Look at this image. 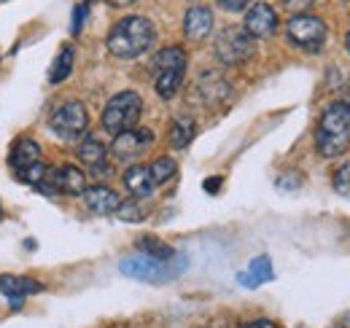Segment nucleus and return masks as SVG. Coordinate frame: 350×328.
Segmentation results:
<instances>
[{"mask_svg":"<svg viewBox=\"0 0 350 328\" xmlns=\"http://www.w3.org/2000/svg\"><path fill=\"white\" fill-rule=\"evenodd\" d=\"M87 3H89V0H87Z\"/></svg>","mask_w":350,"mask_h":328,"instance_id":"obj_35","label":"nucleus"},{"mask_svg":"<svg viewBox=\"0 0 350 328\" xmlns=\"http://www.w3.org/2000/svg\"><path fill=\"white\" fill-rule=\"evenodd\" d=\"M137 250H140L143 256L157 258V261H170V258L178 256V250H173L167 243H162V240H157V237H140V240H137Z\"/></svg>","mask_w":350,"mask_h":328,"instance_id":"obj_21","label":"nucleus"},{"mask_svg":"<svg viewBox=\"0 0 350 328\" xmlns=\"http://www.w3.org/2000/svg\"><path fill=\"white\" fill-rule=\"evenodd\" d=\"M186 256L178 253L170 261H157L151 256H143V253H135V256H127L119 261V272L124 277H132V280H143V283H167V280H175L183 269H186Z\"/></svg>","mask_w":350,"mask_h":328,"instance_id":"obj_3","label":"nucleus"},{"mask_svg":"<svg viewBox=\"0 0 350 328\" xmlns=\"http://www.w3.org/2000/svg\"><path fill=\"white\" fill-rule=\"evenodd\" d=\"M202 189H205V191H211V194H216V191L221 189V178L219 175H213L211 180H205V183H202Z\"/></svg>","mask_w":350,"mask_h":328,"instance_id":"obj_30","label":"nucleus"},{"mask_svg":"<svg viewBox=\"0 0 350 328\" xmlns=\"http://www.w3.org/2000/svg\"><path fill=\"white\" fill-rule=\"evenodd\" d=\"M342 102L348 105V111H350V94H345V97H342Z\"/></svg>","mask_w":350,"mask_h":328,"instance_id":"obj_33","label":"nucleus"},{"mask_svg":"<svg viewBox=\"0 0 350 328\" xmlns=\"http://www.w3.org/2000/svg\"><path fill=\"white\" fill-rule=\"evenodd\" d=\"M224 11H245L254 0H216Z\"/></svg>","mask_w":350,"mask_h":328,"instance_id":"obj_28","label":"nucleus"},{"mask_svg":"<svg viewBox=\"0 0 350 328\" xmlns=\"http://www.w3.org/2000/svg\"><path fill=\"white\" fill-rule=\"evenodd\" d=\"M124 186H127V191H130L135 200H148L154 194V189H157V183L151 178V167H146V164H132V167H127Z\"/></svg>","mask_w":350,"mask_h":328,"instance_id":"obj_15","label":"nucleus"},{"mask_svg":"<svg viewBox=\"0 0 350 328\" xmlns=\"http://www.w3.org/2000/svg\"><path fill=\"white\" fill-rule=\"evenodd\" d=\"M350 146V111L342 100L332 102L315 129V148L323 159L342 156Z\"/></svg>","mask_w":350,"mask_h":328,"instance_id":"obj_2","label":"nucleus"},{"mask_svg":"<svg viewBox=\"0 0 350 328\" xmlns=\"http://www.w3.org/2000/svg\"><path fill=\"white\" fill-rule=\"evenodd\" d=\"M8 164L14 169L16 178H25L30 169H36L41 162V146L33 140V137H19L14 146H11V156H8Z\"/></svg>","mask_w":350,"mask_h":328,"instance_id":"obj_12","label":"nucleus"},{"mask_svg":"<svg viewBox=\"0 0 350 328\" xmlns=\"http://www.w3.org/2000/svg\"><path fill=\"white\" fill-rule=\"evenodd\" d=\"M154 41H157V30H154L151 19H146V16H124L111 27L105 46L119 59H135V57L146 54L154 46Z\"/></svg>","mask_w":350,"mask_h":328,"instance_id":"obj_1","label":"nucleus"},{"mask_svg":"<svg viewBox=\"0 0 350 328\" xmlns=\"http://www.w3.org/2000/svg\"><path fill=\"white\" fill-rule=\"evenodd\" d=\"M312 3H315V0H283V5H286L288 11H294V14H305Z\"/></svg>","mask_w":350,"mask_h":328,"instance_id":"obj_29","label":"nucleus"},{"mask_svg":"<svg viewBox=\"0 0 350 328\" xmlns=\"http://www.w3.org/2000/svg\"><path fill=\"white\" fill-rule=\"evenodd\" d=\"M243 328H278L272 320H254V323H245Z\"/></svg>","mask_w":350,"mask_h":328,"instance_id":"obj_31","label":"nucleus"},{"mask_svg":"<svg viewBox=\"0 0 350 328\" xmlns=\"http://www.w3.org/2000/svg\"><path fill=\"white\" fill-rule=\"evenodd\" d=\"M213 33V11L208 5H191L183 16V36L189 41L200 43Z\"/></svg>","mask_w":350,"mask_h":328,"instance_id":"obj_13","label":"nucleus"},{"mask_svg":"<svg viewBox=\"0 0 350 328\" xmlns=\"http://www.w3.org/2000/svg\"><path fill=\"white\" fill-rule=\"evenodd\" d=\"M87 14H89V5H87V3H79V5L73 8V19H70V33H73V36H79V33L84 30Z\"/></svg>","mask_w":350,"mask_h":328,"instance_id":"obj_26","label":"nucleus"},{"mask_svg":"<svg viewBox=\"0 0 350 328\" xmlns=\"http://www.w3.org/2000/svg\"><path fill=\"white\" fill-rule=\"evenodd\" d=\"M140 113H143V100L137 92L124 89L119 94H113L105 108H103V126L108 135H122V132H130L140 122Z\"/></svg>","mask_w":350,"mask_h":328,"instance_id":"obj_5","label":"nucleus"},{"mask_svg":"<svg viewBox=\"0 0 350 328\" xmlns=\"http://www.w3.org/2000/svg\"><path fill=\"white\" fill-rule=\"evenodd\" d=\"M41 290H44V286H41L38 280H33V277H19V275H3V277H0V293L8 296L16 307H19V301H22L25 296L41 293Z\"/></svg>","mask_w":350,"mask_h":328,"instance_id":"obj_16","label":"nucleus"},{"mask_svg":"<svg viewBox=\"0 0 350 328\" xmlns=\"http://www.w3.org/2000/svg\"><path fill=\"white\" fill-rule=\"evenodd\" d=\"M286 36L302 51H321L326 43V25L312 14H294L286 25Z\"/></svg>","mask_w":350,"mask_h":328,"instance_id":"obj_9","label":"nucleus"},{"mask_svg":"<svg viewBox=\"0 0 350 328\" xmlns=\"http://www.w3.org/2000/svg\"><path fill=\"white\" fill-rule=\"evenodd\" d=\"M299 186H302V175L299 172H288V175L278 178V189H283V191H294Z\"/></svg>","mask_w":350,"mask_h":328,"instance_id":"obj_27","label":"nucleus"},{"mask_svg":"<svg viewBox=\"0 0 350 328\" xmlns=\"http://www.w3.org/2000/svg\"><path fill=\"white\" fill-rule=\"evenodd\" d=\"M332 186H334V191H337L340 197H350V162H345L334 172Z\"/></svg>","mask_w":350,"mask_h":328,"instance_id":"obj_25","label":"nucleus"},{"mask_svg":"<svg viewBox=\"0 0 350 328\" xmlns=\"http://www.w3.org/2000/svg\"><path fill=\"white\" fill-rule=\"evenodd\" d=\"M105 3H111V5H116V8H124V5H132L135 0H105Z\"/></svg>","mask_w":350,"mask_h":328,"instance_id":"obj_32","label":"nucleus"},{"mask_svg":"<svg viewBox=\"0 0 350 328\" xmlns=\"http://www.w3.org/2000/svg\"><path fill=\"white\" fill-rule=\"evenodd\" d=\"M248 36L256 41V38H272L278 33V11L269 5V3H254L248 11H245V25Z\"/></svg>","mask_w":350,"mask_h":328,"instance_id":"obj_11","label":"nucleus"},{"mask_svg":"<svg viewBox=\"0 0 350 328\" xmlns=\"http://www.w3.org/2000/svg\"><path fill=\"white\" fill-rule=\"evenodd\" d=\"M38 191H44L49 197L57 194H68V197H81L87 191V175L73 167V164H62V167H49L44 180L36 186Z\"/></svg>","mask_w":350,"mask_h":328,"instance_id":"obj_7","label":"nucleus"},{"mask_svg":"<svg viewBox=\"0 0 350 328\" xmlns=\"http://www.w3.org/2000/svg\"><path fill=\"white\" fill-rule=\"evenodd\" d=\"M49 126L59 140H79L89 126V113L84 108V102L68 100V102L57 105L51 119H49Z\"/></svg>","mask_w":350,"mask_h":328,"instance_id":"obj_8","label":"nucleus"},{"mask_svg":"<svg viewBox=\"0 0 350 328\" xmlns=\"http://www.w3.org/2000/svg\"><path fill=\"white\" fill-rule=\"evenodd\" d=\"M272 277H275V272H272L269 256H256V258L248 264V272H240V275H237V280L245 288H259L262 283L272 280Z\"/></svg>","mask_w":350,"mask_h":328,"instance_id":"obj_18","label":"nucleus"},{"mask_svg":"<svg viewBox=\"0 0 350 328\" xmlns=\"http://www.w3.org/2000/svg\"><path fill=\"white\" fill-rule=\"evenodd\" d=\"M151 143H154L151 129H130V132H122V135L113 137L111 154H113L116 162H135Z\"/></svg>","mask_w":350,"mask_h":328,"instance_id":"obj_10","label":"nucleus"},{"mask_svg":"<svg viewBox=\"0 0 350 328\" xmlns=\"http://www.w3.org/2000/svg\"><path fill=\"white\" fill-rule=\"evenodd\" d=\"M197 135V124L191 122L189 116H178L170 124V132H167V140L173 148H186Z\"/></svg>","mask_w":350,"mask_h":328,"instance_id":"obj_20","label":"nucleus"},{"mask_svg":"<svg viewBox=\"0 0 350 328\" xmlns=\"http://www.w3.org/2000/svg\"><path fill=\"white\" fill-rule=\"evenodd\" d=\"M200 94L205 97V102H219L229 94V83L221 81L219 76H205L200 79Z\"/></svg>","mask_w":350,"mask_h":328,"instance_id":"obj_22","label":"nucleus"},{"mask_svg":"<svg viewBox=\"0 0 350 328\" xmlns=\"http://www.w3.org/2000/svg\"><path fill=\"white\" fill-rule=\"evenodd\" d=\"M345 49H348V54H350V30H348V38H345Z\"/></svg>","mask_w":350,"mask_h":328,"instance_id":"obj_34","label":"nucleus"},{"mask_svg":"<svg viewBox=\"0 0 350 328\" xmlns=\"http://www.w3.org/2000/svg\"><path fill=\"white\" fill-rule=\"evenodd\" d=\"M73 65H76V49H73L70 43L59 46V54L54 57V62H51V68H49V81L62 83L73 73Z\"/></svg>","mask_w":350,"mask_h":328,"instance_id":"obj_19","label":"nucleus"},{"mask_svg":"<svg viewBox=\"0 0 350 328\" xmlns=\"http://www.w3.org/2000/svg\"><path fill=\"white\" fill-rule=\"evenodd\" d=\"M79 159L87 164L89 169L94 172H103L105 169V162H108V148L103 146V140H97L94 135H87L79 146Z\"/></svg>","mask_w":350,"mask_h":328,"instance_id":"obj_17","label":"nucleus"},{"mask_svg":"<svg viewBox=\"0 0 350 328\" xmlns=\"http://www.w3.org/2000/svg\"><path fill=\"white\" fill-rule=\"evenodd\" d=\"M254 49L256 43L248 36V30L240 25H226L213 43V54L224 65H243L245 59L254 57Z\"/></svg>","mask_w":350,"mask_h":328,"instance_id":"obj_6","label":"nucleus"},{"mask_svg":"<svg viewBox=\"0 0 350 328\" xmlns=\"http://www.w3.org/2000/svg\"><path fill=\"white\" fill-rule=\"evenodd\" d=\"M116 215L127 223H140L146 215H148V207L143 205V200H130V202H122V207L116 210Z\"/></svg>","mask_w":350,"mask_h":328,"instance_id":"obj_24","label":"nucleus"},{"mask_svg":"<svg viewBox=\"0 0 350 328\" xmlns=\"http://www.w3.org/2000/svg\"><path fill=\"white\" fill-rule=\"evenodd\" d=\"M186 51L180 46H167L154 57V89L162 100H173L186 76Z\"/></svg>","mask_w":350,"mask_h":328,"instance_id":"obj_4","label":"nucleus"},{"mask_svg":"<svg viewBox=\"0 0 350 328\" xmlns=\"http://www.w3.org/2000/svg\"><path fill=\"white\" fill-rule=\"evenodd\" d=\"M175 172H178V164H175V159H170V156H159L157 162L151 164V178H154L157 186L170 183L175 178Z\"/></svg>","mask_w":350,"mask_h":328,"instance_id":"obj_23","label":"nucleus"},{"mask_svg":"<svg viewBox=\"0 0 350 328\" xmlns=\"http://www.w3.org/2000/svg\"><path fill=\"white\" fill-rule=\"evenodd\" d=\"M81 200L97 215H113L122 207V197L113 189H108V186H87V191L81 194Z\"/></svg>","mask_w":350,"mask_h":328,"instance_id":"obj_14","label":"nucleus"}]
</instances>
